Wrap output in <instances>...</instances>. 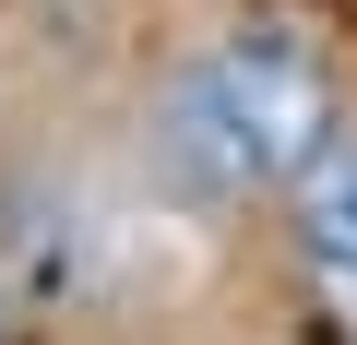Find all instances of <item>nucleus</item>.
<instances>
[{
  "instance_id": "1",
  "label": "nucleus",
  "mask_w": 357,
  "mask_h": 345,
  "mask_svg": "<svg viewBox=\"0 0 357 345\" xmlns=\"http://www.w3.org/2000/svg\"><path fill=\"white\" fill-rule=\"evenodd\" d=\"M203 72H215V95H227V119H238V143L262 167V191L274 179L298 191L310 167L333 155V72H321V48L298 24H238Z\"/></svg>"
},
{
  "instance_id": "2",
  "label": "nucleus",
  "mask_w": 357,
  "mask_h": 345,
  "mask_svg": "<svg viewBox=\"0 0 357 345\" xmlns=\"http://www.w3.org/2000/svg\"><path fill=\"white\" fill-rule=\"evenodd\" d=\"M155 131H167V167H178L191 191H215V203L262 191V167H250V143H238V119H227V95H215V72H203V60H191V72L167 84Z\"/></svg>"
}]
</instances>
